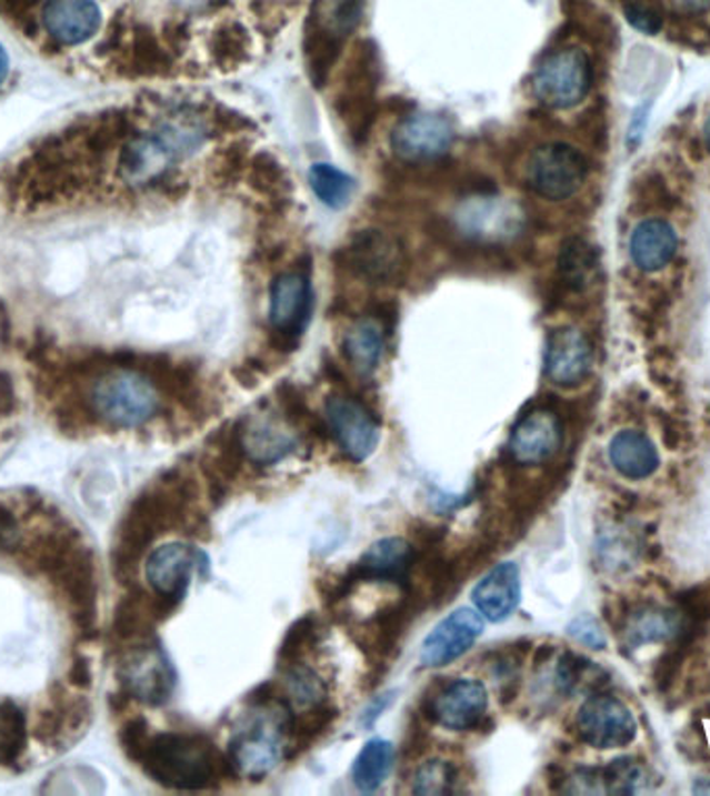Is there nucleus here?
<instances>
[{"label": "nucleus", "mask_w": 710, "mask_h": 796, "mask_svg": "<svg viewBox=\"0 0 710 796\" xmlns=\"http://www.w3.org/2000/svg\"><path fill=\"white\" fill-rule=\"evenodd\" d=\"M561 444V417L549 406H538L526 413L513 427L509 437V454L520 465H540L559 453Z\"/></svg>", "instance_id": "nucleus-10"}, {"label": "nucleus", "mask_w": 710, "mask_h": 796, "mask_svg": "<svg viewBox=\"0 0 710 796\" xmlns=\"http://www.w3.org/2000/svg\"><path fill=\"white\" fill-rule=\"evenodd\" d=\"M704 143H707V150L710 152V117L704 123Z\"/></svg>", "instance_id": "nucleus-35"}, {"label": "nucleus", "mask_w": 710, "mask_h": 796, "mask_svg": "<svg viewBox=\"0 0 710 796\" xmlns=\"http://www.w3.org/2000/svg\"><path fill=\"white\" fill-rule=\"evenodd\" d=\"M343 351L358 374H372L384 353V329L377 318L358 320L346 334Z\"/></svg>", "instance_id": "nucleus-22"}, {"label": "nucleus", "mask_w": 710, "mask_h": 796, "mask_svg": "<svg viewBox=\"0 0 710 796\" xmlns=\"http://www.w3.org/2000/svg\"><path fill=\"white\" fill-rule=\"evenodd\" d=\"M459 220L463 229L473 236H507L513 233L520 214L513 205L499 202L497 198H476L473 202L466 203L459 212Z\"/></svg>", "instance_id": "nucleus-21"}, {"label": "nucleus", "mask_w": 710, "mask_h": 796, "mask_svg": "<svg viewBox=\"0 0 710 796\" xmlns=\"http://www.w3.org/2000/svg\"><path fill=\"white\" fill-rule=\"evenodd\" d=\"M453 127L434 112H418L403 119L393 131L394 154L408 162H428L444 157L453 143Z\"/></svg>", "instance_id": "nucleus-9"}, {"label": "nucleus", "mask_w": 710, "mask_h": 796, "mask_svg": "<svg viewBox=\"0 0 710 796\" xmlns=\"http://www.w3.org/2000/svg\"><path fill=\"white\" fill-rule=\"evenodd\" d=\"M569 637L582 643L590 649H604L607 647V637L600 628L599 621L592 614H580L578 618H573L568 626Z\"/></svg>", "instance_id": "nucleus-31"}, {"label": "nucleus", "mask_w": 710, "mask_h": 796, "mask_svg": "<svg viewBox=\"0 0 710 796\" xmlns=\"http://www.w3.org/2000/svg\"><path fill=\"white\" fill-rule=\"evenodd\" d=\"M609 459L628 480H647L661 463L652 440L638 430H621L609 444Z\"/></svg>", "instance_id": "nucleus-20"}, {"label": "nucleus", "mask_w": 710, "mask_h": 796, "mask_svg": "<svg viewBox=\"0 0 710 796\" xmlns=\"http://www.w3.org/2000/svg\"><path fill=\"white\" fill-rule=\"evenodd\" d=\"M489 707L487 688L472 678H458L439 691L432 702V716L449 730H472Z\"/></svg>", "instance_id": "nucleus-14"}, {"label": "nucleus", "mask_w": 710, "mask_h": 796, "mask_svg": "<svg viewBox=\"0 0 710 796\" xmlns=\"http://www.w3.org/2000/svg\"><path fill=\"white\" fill-rule=\"evenodd\" d=\"M150 780L177 790H200L219 776V753L198 733L162 730L152 734L129 757Z\"/></svg>", "instance_id": "nucleus-2"}, {"label": "nucleus", "mask_w": 710, "mask_h": 796, "mask_svg": "<svg viewBox=\"0 0 710 796\" xmlns=\"http://www.w3.org/2000/svg\"><path fill=\"white\" fill-rule=\"evenodd\" d=\"M416 563V550L401 537H384L366 550L356 575L368 581L401 583Z\"/></svg>", "instance_id": "nucleus-19"}, {"label": "nucleus", "mask_w": 710, "mask_h": 796, "mask_svg": "<svg viewBox=\"0 0 710 796\" xmlns=\"http://www.w3.org/2000/svg\"><path fill=\"white\" fill-rule=\"evenodd\" d=\"M671 2L683 13H702L710 9V0H671Z\"/></svg>", "instance_id": "nucleus-33"}, {"label": "nucleus", "mask_w": 710, "mask_h": 796, "mask_svg": "<svg viewBox=\"0 0 710 796\" xmlns=\"http://www.w3.org/2000/svg\"><path fill=\"white\" fill-rule=\"evenodd\" d=\"M40 21L54 44L71 48L94 38L102 26V13L94 0H47Z\"/></svg>", "instance_id": "nucleus-12"}, {"label": "nucleus", "mask_w": 710, "mask_h": 796, "mask_svg": "<svg viewBox=\"0 0 710 796\" xmlns=\"http://www.w3.org/2000/svg\"><path fill=\"white\" fill-rule=\"evenodd\" d=\"M484 631V621L478 609L458 608L430 631L420 662L427 668H441L463 656Z\"/></svg>", "instance_id": "nucleus-8"}, {"label": "nucleus", "mask_w": 710, "mask_h": 796, "mask_svg": "<svg viewBox=\"0 0 710 796\" xmlns=\"http://www.w3.org/2000/svg\"><path fill=\"white\" fill-rule=\"evenodd\" d=\"M520 568L513 563H501L490 568L472 592L473 606L490 623H501L511 616L520 604Z\"/></svg>", "instance_id": "nucleus-17"}, {"label": "nucleus", "mask_w": 710, "mask_h": 796, "mask_svg": "<svg viewBox=\"0 0 710 796\" xmlns=\"http://www.w3.org/2000/svg\"><path fill=\"white\" fill-rule=\"evenodd\" d=\"M346 255L351 270L370 282L393 281L406 262L399 239L379 229H368L356 234Z\"/></svg>", "instance_id": "nucleus-11"}, {"label": "nucleus", "mask_w": 710, "mask_h": 796, "mask_svg": "<svg viewBox=\"0 0 710 796\" xmlns=\"http://www.w3.org/2000/svg\"><path fill=\"white\" fill-rule=\"evenodd\" d=\"M600 772H602L604 793L611 795H631L644 782L642 765L636 764L631 757H619L607 767H602Z\"/></svg>", "instance_id": "nucleus-29"}, {"label": "nucleus", "mask_w": 710, "mask_h": 796, "mask_svg": "<svg viewBox=\"0 0 710 796\" xmlns=\"http://www.w3.org/2000/svg\"><path fill=\"white\" fill-rule=\"evenodd\" d=\"M7 75H9V54L0 47V83H4Z\"/></svg>", "instance_id": "nucleus-34"}, {"label": "nucleus", "mask_w": 710, "mask_h": 796, "mask_svg": "<svg viewBox=\"0 0 710 796\" xmlns=\"http://www.w3.org/2000/svg\"><path fill=\"white\" fill-rule=\"evenodd\" d=\"M394 749L391 743L382 738H372L363 745L360 755L356 757L351 767L353 784L362 793H374L382 786V782L389 778L393 769Z\"/></svg>", "instance_id": "nucleus-24"}, {"label": "nucleus", "mask_w": 710, "mask_h": 796, "mask_svg": "<svg viewBox=\"0 0 710 796\" xmlns=\"http://www.w3.org/2000/svg\"><path fill=\"white\" fill-rule=\"evenodd\" d=\"M592 367V346L584 332L559 329L552 332L544 353V372L552 384L573 389L582 384Z\"/></svg>", "instance_id": "nucleus-13"}, {"label": "nucleus", "mask_w": 710, "mask_h": 796, "mask_svg": "<svg viewBox=\"0 0 710 796\" xmlns=\"http://www.w3.org/2000/svg\"><path fill=\"white\" fill-rule=\"evenodd\" d=\"M678 248V233L667 220H642L631 233V262L647 274L659 272L664 265L671 264Z\"/></svg>", "instance_id": "nucleus-18"}, {"label": "nucleus", "mask_w": 710, "mask_h": 796, "mask_svg": "<svg viewBox=\"0 0 710 796\" xmlns=\"http://www.w3.org/2000/svg\"><path fill=\"white\" fill-rule=\"evenodd\" d=\"M592 85V61L582 48L554 50L538 64L534 94L551 109H571Z\"/></svg>", "instance_id": "nucleus-4"}, {"label": "nucleus", "mask_w": 710, "mask_h": 796, "mask_svg": "<svg viewBox=\"0 0 710 796\" xmlns=\"http://www.w3.org/2000/svg\"><path fill=\"white\" fill-rule=\"evenodd\" d=\"M310 185L314 189L316 198L322 203H327L329 208H343L348 205L356 181L349 177L348 172L339 171L332 164L318 162L310 169Z\"/></svg>", "instance_id": "nucleus-26"}, {"label": "nucleus", "mask_w": 710, "mask_h": 796, "mask_svg": "<svg viewBox=\"0 0 710 796\" xmlns=\"http://www.w3.org/2000/svg\"><path fill=\"white\" fill-rule=\"evenodd\" d=\"M284 685L289 699L303 709H310L324 699V685L320 676L308 666H293L287 674Z\"/></svg>", "instance_id": "nucleus-28"}, {"label": "nucleus", "mask_w": 710, "mask_h": 796, "mask_svg": "<svg viewBox=\"0 0 710 796\" xmlns=\"http://www.w3.org/2000/svg\"><path fill=\"white\" fill-rule=\"evenodd\" d=\"M586 174V158L568 143L540 145L526 167L528 188L551 202H563L576 195L584 185Z\"/></svg>", "instance_id": "nucleus-5"}, {"label": "nucleus", "mask_w": 710, "mask_h": 796, "mask_svg": "<svg viewBox=\"0 0 710 796\" xmlns=\"http://www.w3.org/2000/svg\"><path fill=\"white\" fill-rule=\"evenodd\" d=\"M626 19L630 21L631 26L640 32L648 33V36H654V33L663 30V19L661 16L642 2H631L626 7Z\"/></svg>", "instance_id": "nucleus-32"}, {"label": "nucleus", "mask_w": 710, "mask_h": 796, "mask_svg": "<svg viewBox=\"0 0 710 796\" xmlns=\"http://www.w3.org/2000/svg\"><path fill=\"white\" fill-rule=\"evenodd\" d=\"M679 614L688 621L707 625L710 621V583L700 587H690L678 595Z\"/></svg>", "instance_id": "nucleus-30"}, {"label": "nucleus", "mask_w": 710, "mask_h": 796, "mask_svg": "<svg viewBox=\"0 0 710 796\" xmlns=\"http://www.w3.org/2000/svg\"><path fill=\"white\" fill-rule=\"evenodd\" d=\"M681 616L676 609L642 608L628 618V645L676 639L681 631Z\"/></svg>", "instance_id": "nucleus-23"}, {"label": "nucleus", "mask_w": 710, "mask_h": 796, "mask_svg": "<svg viewBox=\"0 0 710 796\" xmlns=\"http://www.w3.org/2000/svg\"><path fill=\"white\" fill-rule=\"evenodd\" d=\"M580 736L597 749L628 747L636 738V719L630 709L611 695L588 697L578 712Z\"/></svg>", "instance_id": "nucleus-6"}, {"label": "nucleus", "mask_w": 710, "mask_h": 796, "mask_svg": "<svg viewBox=\"0 0 710 796\" xmlns=\"http://www.w3.org/2000/svg\"><path fill=\"white\" fill-rule=\"evenodd\" d=\"M239 446L256 465H274L296 451L298 436L279 417L258 413L243 425Z\"/></svg>", "instance_id": "nucleus-16"}, {"label": "nucleus", "mask_w": 710, "mask_h": 796, "mask_svg": "<svg viewBox=\"0 0 710 796\" xmlns=\"http://www.w3.org/2000/svg\"><path fill=\"white\" fill-rule=\"evenodd\" d=\"M561 279L573 291H584L597 274V255L584 239H568L559 255Z\"/></svg>", "instance_id": "nucleus-25"}, {"label": "nucleus", "mask_w": 710, "mask_h": 796, "mask_svg": "<svg viewBox=\"0 0 710 796\" xmlns=\"http://www.w3.org/2000/svg\"><path fill=\"white\" fill-rule=\"evenodd\" d=\"M324 413L332 436L351 461H363L374 453L379 444V425L360 401L334 394L327 401Z\"/></svg>", "instance_id": "nucleus-7"}, {"label": "nucleus", "mask_w": 710, "mask_h": 796, "mask_svg": "<svg viewBox=\"0 0 710 796\" xmlns=\"http://www.w3.org/2000/svg\"><path fill=\"white\" fill-rule=\"evenodd\" d=\"M312 305V289L301 272L281 274L270 286L269 322L284 336L300 334Z\"/></svg>", "instance_id": "nucleus-15"}, {"label": "nucleus", "mask_w": 710, "mask_h": 796, "mask_svg": "<svg viewBox=\"0 0 710 796\" xmlns=\"http://www.w3.org/2000/svg\"><path fill=\"white\" fill-rule=\"evenodd\" d=\"M287 714L279 709H260L231 740V765L248 780H260L277 769L284 755Z\"/></svg>", "instance_id": "nucleus-3"}, {"label": "nucleus", "mask_w": 710, "mask_h": 796, "mask_svg": "<svg viewBox=\"0 0 710 796\" xmlns=\"http://www.w3.org/2000/svg\"><path fill=\"white\" fill-rule=\"evenodd\" d=\"M104 656L90 533L47 494L0 487V780L61 759L86 736Z\"/></svg>", "instance_id": "nucleus-1"}, {"label": "nucleus", "mask_w": 710, "mask_h": 796, "mask_svg": "<svg viewBox=\"0 0 710 796\" xmlns=\"http://www.w3.org/2000/svg\"><path fill=\"white\" fill-rule=\"evenodd\" d=\"M456 790V767L442 759H430L420 765L411 780L413 795L439 796Z\"/></svg>", "instance_id": "nucleus-27"}]
</instances>
